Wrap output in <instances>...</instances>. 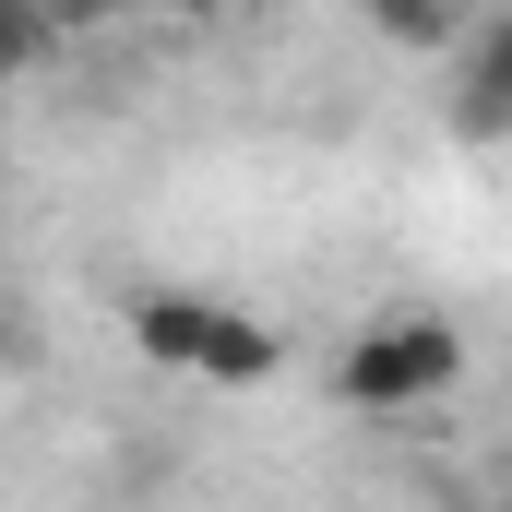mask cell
Segmentation results:
<instances>
[{
  "instance_id": "obj_5",
  "label": "cell",
  "mask_w": 512,
  "mask_h": 512,
  "mask_svg": "<svg viewBox=\"0 0 512 512\" xmlns=\"http://www.w3.org/2000/svg\"><path fill=\"white\" fill-rule=\"evenodd\" d=\"M12 346H24V334H12V310H0V370H12Z\"/></svg>"
},
{
  "instance_id": "obj_4",
  "label": "cell",
  "mask_w": 512,
  "mask_h": 512,
  "mask_svg": "<svg viewBox=\"0 0 512 512\" xmlns=\"http://www.w3.org/2000/svg\"><path fill=\"white\" fill-rule=\"evenodd\" d=\"M36 36H48V24H36V0H0V84L36 60Z\"/></svg>"
},
{
  "instance_id": "obj_1",
  "label": "cell",
  "mask_w": 512,
  "mask_h": 512,
  "mask_svg": "<svg viewBox=\"0 0 512 512\" xmlns=\"http://www.w3.org/2000/svg\"><path fill=\"white\" fill-rule=\"evenodd\" d=\"M131 346L167 382H227V393H251V382L286 370V334L251 322V310H227V298H203V286H143L131 298Z\"/></svg>"
},
{
  "instance_id": "obj_2",
  "label": "cell",
  "mask_w": 512,
  "mask_h": 512,
  "mask_svg": "<svg viewBox=\"0 0 512 512\" xmlns=\"http://www.w3.org/2000/svg\"><path fill=\"white\" fill-rule=\"evenodd\" d=\"M453 382H465V334H453L441 310H405V322L358 334V346L334 358V393H346V405H370V417L429 405V393H453Z\"/></svg>"
},
{
  "instance_id": "obj_3",
  "label": "cell",
  "mask_w": 512,
  "mask_h": 512,
  "mask_svg": "<svg viewBox=\"0 0 512 512\" xmlns=\"http://www.w3.org/2000/svg\"><path fill=\"white\" fill-rule=\"evenodd\" d=\"M370 12H382V36H405V48H453V36L477 24L465 0H370Z\"/></svg>"
}]
</instances>
